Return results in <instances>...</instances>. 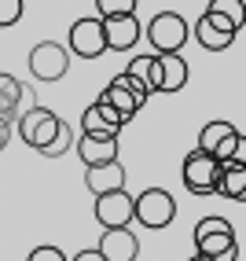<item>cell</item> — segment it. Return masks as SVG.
I'll list each match as a JSON object with an SVG mask.
<instances>
[{
  "instance_id": "15",
  "label": "cell",
  "mask_w": 246,
  "mask_h": 261,
  "mask_svg": "<svg viewBox=\"0 0 246 261\" xmlns=\"http://www.w3.org/2000/svg\"><path fill=\"white\" fill-rule=\"evenodd\" d=\"M85 188L92 195H103V191H121L125 188V166L118 159L103 162V166H85Z\"/></svg>"
},
{
  "instance_id": "16",
  "label": "cell",
  "mask_w": 246,
  "mask_h": 261,
  "mask_svg": "<svg viewBox=\"0 0 246 261\" xmlns=\"http://www.w3.org/2000/svg\"><path fill=\"white\" fill-rule=\"evenodd\" d=\"M232 202H246V162H221V177H217V191Z\"/></svg>"
},
{
  "instance_id": "14",
  "label": "cell",
  "mask_w": 246,
  "mask_h": 261,
  "mask_svg": "<svg viewBox=\"0 0 246 261\" xmlns=\"http://www.w3.org/2000/svg\"><path fill=\"white\" fill-rule=\"evenodd\" d=\"M77 159L85 166H103V162H114L118 159V136H89V133H81L77 140Z\"/></svg>"
},
{
  "instance_id": "6",
  "label": "cell",
  "mask_w": 246,
  "mask_h": 261,
  "mask_svg": "<svg viewBox=\"0 0 246 261\" xmlns=\"http://www.w3.org/2000/svg\"><path fill=\"white\" fill-rule=\"evenodd\" d=\"M59 114L51 111V107H30L26 114H19V121H15V129H19V136H22V144L26 147H33V151H41L51 136H56V129H59Z\"/></svg>"
},
{
  "instance_id": "9",
  "label": "cell",
  "mask_w": 246,
  "mask_h": 261,
  "mask_svg": "<svg viewBox=\"0 0 246 261\" xmlns=\"http://www.w3.org/2000/svg\"><path fill=\"white\" fill-rule=\"evenodd\" d=\"M99 99H103V103H111V107H114L121 118H125V121H132V118L140 114V107L147 103V92L140 89V85H136L125 70H121V74L107 85V89L99 92Z\"/></svg>"
},
{
  "instance_id": "21",
  "label": "cell",
  "mask_w": 246,
  "mask_h": 261,
  "mask_svg": "<svg viewBox=\"0 0 246 261\" xmlns=\"http://www.w3.org/2000/svg\"><path fill=\"white\" fill-rule=\"evenodd\" d=\"M74 129H70V121H59V129H56V136H51V140L41 147V159H63V154L74 147Z\"/></svg>"
},
{
  "instance_id": "1",
  "label": "cell",
  "mask_w": 246,
  "mask_h": 261,
  "mask_svg": "<svg viewBox=\"0 0 246 261\" xmlns=\"http://www.w3.org/2000/svg\"><path fill=\"white\" fill-rule=\"evenodd\" d=\"M195 254L206 261H239V239L228 217H202L195 224Z\"/></svg>"
},
{
  "instance_id": "2",
  "label": "cell",
  "mask_w": 246,
  "mask_h": 261,
  "mask_svg": "<svg viewBox=\"0 0 246 261\" xmlns=\"http://www.w3.org/2000/svg\"><path fill=\"white\" fill-rule=\"evenodd\" d=\"M199 151L213 154L217 162H246V136L232 121H209L199 133Z\"/></svg>"
},
{
  "instance_id": "23",
  "label": "cell",
  "mask_w": 246,
  "mask_h": 261,
  "mask_svg": "<svg viewBox=\"0 0 246 261\" xmlns=\"http://www.w3.org/2000/svg\"><path fill=\"white\" fill-rule=\"evenodd\" d=\"M99 19H114V15H136V0H96Z\"/></svg>"
},
{
  "instance_id": "5",
  "label": "cell",
  "mask_w": 246,
  "mask_h": 261,
  "mask_svg": "<svg viewBox=\"0 0 246 261\" xmlns=\"http://www.w3.org/2000/svg\"><path fill=\"white\" fill-rule=\"evenodd\" d=\"M217 177H221V162L213 159V154H206L199 147L187 151L180 180H184V188L191 191V195H213V191H217Z\"/></svg>"
},
{
  "instance_id": "3",
  "label": "cell",
  "mask_w": 246,
  "mask_h": 261,
  "mask_svg": "<svg viewBox=\"0 0 246 261\" xmlns=\"http://www.w3.org/2000/svg\"><path fill=\"white\" fill-rule=\"evenodd\" d=\"M173 217H177V199H173L166 188H147L132 199V221L151 228V232L169 228Z\"/></svg>"
},
{
  "instance_id": "28",
  "label": "cell",
  "mask_w": 246,
  "mask_h": 261,
  "mask_svg": "<svg viewBox=\"0 0 246 261\" xmlns=\"http://www.w3.org/2000/svg\"><path fill=\"white\" fill-rule=\"evenodd\" d=\"M11 140V121H4L0 118V151H4V144Z\"/></svg>"
},
{
  "instance_id": "27",
  "label": "cell",
  "mask_w": 246,
  "mask_h": 261,
  "mask_svg": "<svg viewBox=\"0 0 246 261\" xmlns=\"http://www.w3.org/2000/svg\"><path fill=\"white\" fill-rule=\"evenodd\" d=\"M70 261H103V254H99V250L92 247V250H77V254L70 257Z\"/></svg>"
},
{
  "instance_id": "24",
  "label": "cell",
  "mask_w": 246,
  "mask_h": 261,
  "mask_svg": "<svg viewBox=\"0 0 246 261\" xmlns=\"http://www.w3.org/2000/svg\"><path fill=\"white\" fill-rule=\"evenodd\" d=\"M22 19V0H0V30Z\"/></svg>"
},
{
  "instance_id": "8",
  "label": "cell",
  "mask_w": 246,
  "mask_h": 261,
  "mask_svg": "<svg viewBox=\"0 0 246 261\" xmlns=\"http://www.w3.org/2000/svg\"><path fill=\"white\" fill-rule=\"evenodd\" d=\"M70 51L77 59H99L107 51V37H103V19L99 15H85V19L70 22Z\"/></svg>"
},
{
  "instance_id": "13",
  "label": "cell",
  "mask_w": 246,
  "mask_h": 261,
  "mask_svg": "<svg viewBox=\"0 0 246 261\" xmlns=\"http://www.w3.org/2000/svg\"><path fill=\"white\" fill-rule=\"evenodd\" d=\"M187 74H191V66L187 59L180 56V51H166V56H158V92H180L184 85H187Z\"/></svg>"
},
{
  "instance_id": "18",
  "label": "cell",
  "mask_w": 246,
  "mask_h": 261,
  "mask_svg": "<svg viewBox=\"0 0 246 261\" xmlns=\"http://www.w3.org/2000/svg\"><path fill=\"white\" fill-rule=\"evenodd\" d=\"M195 41H199L206 51H224L228 44H235V33H224V30H217V26H213V22H209L206 15H202V19L195 22Z\"/></svg>"
},
{
  "instance_id": "20",
  "label": "cell",
  "mask_w": 246,
  "mask_h": 261,
  "mask_svg": "<svg viewBox=\"0 0 246 261\" xmlns=\"http://www.w3.org/2000/svg\"><path fill=\"white\" fill-rule=\"evenodd\" d=\"M81 133H89V136H118L121 125H118V121H111V118L92 103V107H85V114H81Z\"/></svg>"
},
{
  "instance_id": "26",
  "label": "cell",
  "mask_w": 246,
  "mask_h": 261,
  "mask_svg": "<svg viewBox=\"0 0 246 261\" xmlns=\"http://www.w3.org/2000/svg\"><path fill=\"white\" fill-rule=\"evenodd\" d=\"M206 19H209V22H213L217 30H224V33H239V30H235L232 22H228V19H224V15H217V11H209V8H206Z\"/></svg>"
},
{
  "instance_id": "12",
  "label": "cell",
  "mask_w": 246,
  "mask_h": 261,
  "mask_svg": "<svg viewBox=\"0 0 246 261\" xmlns=\"http://www.w3.org/2000/svg\"><path fill=\"white\" fill-rule=\"evenodd\" d=\"M103 37H107V51H129L144 37V26L136 22V15H114L103 19Z\"/></svg>"
},
{
  "instance_id": "30",
  "label": "cell",
  "mask_w": 246,
  "mask_h": 261,
  "mask_svg": "<svg viewBox=\"0 0 246 261\" xmlns=\"http://www.w3.org/2000/svg\"><path fill=\"white\" fill-rule=\"evenodd\" d=\"M136 261H140V257H136Z\"/></svg>"
},
{
  "instance_id": "7",
  "label": "cell",
  "mask_w": 246,
  "mask_h": 261,
  "mask_svg": "<svg viewBox=\"0 0 246 261\" xmlns=\"http://www.w3.org/2000/svg\"><path fill=\"white\" fill-rule=\"evenodd\" d=\"M66 66H70V51H66V44H59V41H41V44H33V51H30V74H33V81H59L63 74H66Z\"/></svg>"
},
{
  "instance_id": "11",
  "label": "cell",
  "mask_w": 246,
  "mask_h": 261,
  "mask_svg": "<svg viewBox=\"0 0 246 261\" xmlns=\"http://www.w3.org/2000/svg\"><path fill=\"white\" fill-rule=\"evenodd\" d=\"M96 250L103 254V261H136L140 257V239L129 224L125 228H103Z\"/></svg>"
},
{
  "instance_id": "19",
  "label": "cell",
  "mask_w": 246,
  "mask_h": 261,
  "mask_svg": "<svg viewBox=\"0 0 246 261\" xmlns=\"http://www.w3.org/2000/svg\"><path fill=\"white\" fill-rule=\"evenodd\" d=\"M19 92H22V81L11 77V74H0V118L11 121L19 118Z\"/></svg>"
},
{
  "instance_id": "10",
  "label": "cell",
  "mask_w": 246,
  "mask_h": 261,
  "mask_svg": "<svg viewBox=\"0 0 246 261\" xmlns=\"http://www.w3.org/2000/svg\"><path fill=\"white\" fill-rule=\"evenodd\" d=\"M92 214H96V221L103 228H125L132 221V195L125 188L121 191H103V195H96Z\"/></svg>"
},
{
  "instance_id": "4",
  "label": "cell",
  "mask_w": 246,
  "mask_h": 261,
  "mask_svg": "<svg viewBox=\"0 0 246 261\" xmlns=\"http://www.w3.org/2000/svg\"><path fill=\"white\" fill-rule=\"evenodd\" d=\"M147 44L154 48V56H166V51H180L187 44V22L177 11H158L147 22Z\"/></svg>"
},
{
  "instance_id": "25",
  "label": "cell",
  "mask_w": 246,
  "mask_h": 261,
  "mask_svg": "<svg viewBox=\"0 0 246 261\" xmlns=\"http://www.w3.org/2000/svg\"><path fill=\"white\" fill-rule=\"evenodd\" d=\"M26 261H66V254L59 247H33Z\"/></svg>"
},
{
  "instance_id": "29",
  "label": "cell",
  "mask_w": 246,
  "mask_h": 261,
  "mask_svg": "<svg viewBox=\"0 0 246 261\" xmlns=\"http://www.w3.org/2000/svg\"><path fill=\"white\" fill-rule=\"evenodd\" d=\"M187 261H206V257H199V254H195V257H187Z\"/></svg>"
},
{
  "instance_id": "22",
  "label": "cell",
  "mask_w": 246,
  "mask_h": 261,
  "mask_svg": "<svg viewBox=\"0 0 246 261\" xmlns=\"http://www.w3.org/2000/svg\"><path fill=\"white\" fill-rule=\"evenodd\" d=\"M206 8H209V11H217V15H224V19L232 22L235 30L246 26V0H209Z\"/></svg>"
},
{
  "instance_id": "17",
  "label": "cell",
  "mask_w": 246,
  "mask_h": 261,
  "mask_svg": "<svg viewBox=\"0 0 246 261\" xmlns=\"http://www.w3.org/2000/svg\"><path fill=\"white\" fill-rule=\"evenodd\" d=\"M125 74H129L147 96L158 92V56H154V51H151V56H136V59H129Z\"/></svg>"
}]
</instances>
